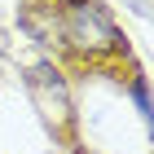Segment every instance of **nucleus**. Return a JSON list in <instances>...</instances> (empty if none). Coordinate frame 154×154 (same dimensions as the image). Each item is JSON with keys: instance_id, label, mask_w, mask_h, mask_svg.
Listing matches in <instances>:
<instances>
[{"instance_id": "nucleus-1", "label": "nucleus", "mask_w": 154, "mask_h": 154, "mask_svg": "<svg viewBox=\"0 0 154 154\" xmlns=\"http://www.w3.org/2000/svg\"><path fill=\"white\" fill-rule=\"evenodd\" d=\"M62 35L79 53H110V48H119V31L101 13L97 0H66V9H62Z\"/></svg>"}, {"instance_id": "nucleus-2", "label": "nucleus", "mask_w": 154, "mask_h": 154, "mask_svg": "<svg viewBox=\"0 0 154 154\" xmlns=\"http://www.w3.org/2000/svg\"><path fill=\"white\" fill-rule=\"evenodd\" d=\"M31 88L44 97L48 115H66V110H71V97H66V88H62V75L53 71V66H35V71H31Z\"/></svg>"}, {"instance_id": "nucleus-3", "label": "nucleus", "mask_w": 154, "mask_h": 154, "mask_svg": "<svg viewBox=\"0 0 154 154\" xmlns=\"http://www.w3.org/2000/svg\"><path fill=\"white\" fill-rule=\"evenodd\" d=\"M132 97H137L141 115H150V97H145V79H137V84H132Z\"/></svg>"}]
</instances>
